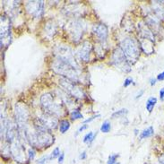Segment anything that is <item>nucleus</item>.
Segmentation results:
<instances>
[{
  "label": "nucleus",
  "instance_id": "1",
  "mask_svg": "<svg viewBox=\"0 0 164 164\" xmlns=\"http://www.w3.org/2000/svg\"><path fill=\"white\" fill-rule=\"evenodd\" d=\"M41 101L46 113L51 114L53 116H61L64 112V108L61 102L56 101L51 93H46L42 95Z\"/></svg>",
  "mask_w": 164,
  "mask_h": 164
},
{
  "label": "nucleus",
  "instance_id": "2",
  "mask_svg": "<svg viewBox=\"0 0 164 164\" xmlns=\"http://www.w3.org/2000/svg\"><path fill=\"white\" fill-rule=\"evenodd\" d=\"M120 48L128 61L135 63L139 58V45L131 38H126L120 43Z\"/></svg>",
  "mask_w": 164,
  "mask_h": 164
},
{
  "label": "nucleus",
  "instance_id": "3",
  "mask_svg": "<svg viewBox=\"0 0 164 164\" xmlns=\"http://www.w3.org/2000/svg\"><path fill=\"white\" fill-rule=\"evenodd\" d=\"M112 64L118 69L124 72H129L131 70L129 61L127 60L121 48H117L112 56Z\"/></svg>",
  "mask_w": 164,
  "mask_h": 164
},
{
  "label": "nucleus",
  "instance_id": "4",
  "mask_svg": "<svg viewBox=\"0 0 164 164\" xmlns=\"http://www.w3.org/2000/svg\"><path fill=\"white\" fill-rule=\"evenodd\" d=\"M15 117H16V122L18 123L19 128H24L26 126L28 118H29V111L28 108L25 105L22 104L21 102L17 103L15 105ZM25 131V129H24Z\"/></svg>",
  "mask_w": 164,
  "mask_h": 164
},
{
  "label": "nucleus",
  "instance_id": "5",
  "mask_svg": "<svg viewBox=\"0 0 164 164\" xmlns=\"http://www.w3.org/2000/svg\"><path fill=\"white\" fill-rule=\"evenodd\" d=\"M59 83L66 91V93H68L73 97H76L78 99L83 98L84 93H83V91L79 87H77L73 81H71L67 78H61L59 80Z\"/></svg>",
  "mask_w": 164,
  "mask_h": 164
},
{
  "label": "nucleus",
  "instance_id": "6",
  "mask_svg": "<svg viewBox=\"0 0 164 164\" xmlns=\"http://www.w3.org/2000/svg\"><path fill=\"white\" fill-rule=\"evenodd\" d=\"M26 9L29 14L36 18H40L43 14L44 2L43 1H30L26 4Z\"/></svg>",
  "mask_w": 164,
  "mask_h": 164
},
{
  "label": "nucleus",
  "instance_id": "7",
  "mask_svg": "<svg viewBox=\"0 0 164 164\" xmlns=\"http://www.w3.org/2000/svg\"><path fill=\"white\" fill-rule=\"evenodd\" d=\"M41 122L42 124L47 127V128L49 130V129H55L58 125V119L57 118L51 115V114H48V113H46L44 115H42L41 118H38Z\"/></svg>",
  "mask_w": 164,
  "mask_h": 164
},
{
  "label": "nucleus",
  "instance_id": "8",
  "mask_svg": "<svg viewBox=\"0 0 164 164\" xmlns=\"http://www.w3.org/2000/svg\"><path fill=\"white\" fill-rule=\"evenodd\" d=\"M93 32L100 41H105L107 40V37H108V28L104 24H94V26L93 28Z\"/></svg>",
  "mask_w": 164,
  "mask_h": 164
},
{
  "label": "nucleus",
  "instance_id": "9",
  "mask_svg": "<svg viewBox=\"0 0 164 164\" xmlns=\"http://www.w3.org/2000/svg\"><path fill=\"white\" fill-rule=\"evenodd\" d=\"M69 32L72 36V39L75 41H78L83 35V29L81 24L78 22H74L73 24H71Z\"/></svg>",
  "mask_w": 164,
  "mask_h": 164
},
{
  "label": "nucleus",
  "instance_id": "10",
  "mask_svg": "<svg viewBox=\"0 0 164 164\" xmlns=\"http://www.w3.org/2000/svg\"><path fill=\"white\" fill-rule=\"evenodd\" d=\"M91 50H92V45H91L89 42L85 41L83 42V46L81 47V48L78 51V55L81 59H83L84 62L89 61V58H90V53Z\"/></svg>",
  "mask_w": 164,
  "mask_h": 164
},
{
  "label": "nucleus",
  "instance_id": "11",
  "mask_svg": "<svg viewBox=\"0 0 164 164\" xmlns=\"http://www.w3.org/2000/svg\"><path fill=\"white\" fill-rule=\"evenodd\" d=\"M7 18L6 16H1V41L3 39L10 35V24L9 23L6 24V23L7 22Z\"/></svg>",
  "mask_w": 164,
  "mask_h": 164
},
{
  "label": "nucleus",
  "instance_id": "12",
  "mask_svg": "<svg viewBox=\"0 0 164 164\" xmlns=\"http://www.w3.org/2000/svg\"><path fill=\"white\" fill-rule=\"evenodd\" d=\"M157 102V99L155 97H151L148 99V101H146V109L148 111V112H152L153 109L155 106Z\"/></svg>",
  "mask_w": 164,
  "mask_h": 164
},
{
  "label": "nucleus",
  "instance_id": "13",
  "mask_svg": "<svg viewBox=\"0 0 164 164\" xmlns=\"http://www.w3.org/2000/svg\"><path fill=\"white\" fill-rule=\"evenodd\" d=\"M70 127V124L67 120H62L60 121V124H59V130L62 134L66 133Z\"/></svg>",
  "mask_w": 164,
  "mask_h": 164
},
{
  "label": "nucleus",
  "instance_id": "14",
  "mask_svg": "<svg viewBox=\"0 0 164 164\" xmlns=\"http://www.w3.org/2000/svg\"><path fill=\"white\" fill-rule=\"evenodd\" d=\"M153 135V126H149L147 129H145L142 132L141 135H140V138L141 139H143V138H146V137H149V136H152Z\"/></svg>",
  "mask_w": 164,
  "mask_h": 164
},
{
  "label": "nucleus",
  "instance_id": "15",
  "mask_svg": "<svg viewBox=\"0 0 164 164\" xmlns=\"http://www.w3.org/2000/svg\"><path fill=\"white\" fill-rule=\"evenodd\" d=\"M95 137V135L93 133V132H89L88 134H86V135L83 137V143H92Z\"/></svg>",
  "mask_w": 164,
  "mask_h": 164
},
{
  "label": "nucleus",
  "instance_id": "16",
  "mask_svg": "<svg viewBox=\"0 0 164 164\" xmlns=\"http://www.w3.org/2000/svg\"><path fill=\"white\" fill-rule=\"evenodd\" d=\"M111 128V123H109L108 121H105V122H103L102 125H101V132H103V133H108V132H109Z\"/></svg>",
  "mask_w": 164,
  "mask_h": 164
},
{
  "label": "nucleus",
  "instance_id": "17",
  "mask_svg": "<svg viewBox=\"0 0 164 164\" xmlns=\"http://www.w3.org/2000/svg\"><path fill=\"white\" fill-rule=\"evenodd\" d=\"M71 118L73 120L75 119H79V118H83V115L81 114L79 109H75L74 111L71 113Z\"/></svg>",
  "mask_w": 164,
  "mask_h": 164
},
{
  "label": "nucleus",
  "instance_id": "18",
  "mask_svg": "<svg viewBox=\"0 0 164 164\" xmlns=\"http://www.w3.org/2000/svg\"><path fill=\"white\" fill-rule=\"evenodd\" d=\"M119 157V154H111L108 157V160L107 164H119L117 162V159Z\"/></svg>",
  "mask_w": 164,
  "mask_h": 164
},
{
  "label": "nucleus",
  "instance_id": "19",
  "mask_svg": "<svg viewBox=\"0 0 164 164\" xmlns=\"http://www.w3.org/2000/svg\"><path fill=\"white\" fill-rule=\"evenodd\" d=\"M126 113H127V109L122 108V109H119V111L114 112V113L112 114V118H117V117L118 118V117L123 116V115H125V114H126Z\"/></svg>",
  "mask_w": 164,
  "mask_h": 164
},
{
  "label": "nucleus",
  "instance_id": "20",
  "mask_svg": "<svg viewBox=\"0 0 164 164\" xmlns=\"http://www.w3.org/2000/svg\"><path fill=\"white\" fill-rule=\"evenodd\" d=\"M60 152H59V149L58 148H56L53 152H52V154L50 156V159H55V158H57L58 156H60Z\"/></svg>",
  "mask_w": 164,
  "mask_h": 164
},
{
  "label": "nucleus",
  "instance_id": "21",
  "mask_svg": "<svg viewBox=\"0 0 164 164\" xmlns=\"http://www.w3.org/2000/svg\"><path fill=\"white\" fill-rule=\"evenodd\" d=\"M133 83V79L132 78H126L125 80V83H124V87H127L128 85H130L131 83Z\"/></svg>",
  "mask_w": 164,
  "mask_h": 164
},
{
  "label": "nucleus",
  "instance_id": "22",
  "mask_svg": "<svg viewBox=\"0 0 164 164\" xmlns=\"http://www.w3.org/2000/svg\"><path fill=\"white\" fill-rule=\"evenodd\" d=\"M34 156H35V152L32 149H30L29 150V158H30V160L31 159L32 160L34 158Z\"/></svg>",
  "mask_w": 164,
  "mask_h": 164
},
{
  "label": "nucleus",
  "instance_id": "23",
  "mask_svg": "<svg viewBox=\"0 0 164 164\" xmlns=\"http://www.w3.org/2000/svg\"><path fill=\"white\" fill-rule=\"evenodd\" d=\"M157 80H159V81H164V71L162 73H160V75H158Z\"/></svg>",
  "mask_w": 164,
  "mask_h": 164
},
{
  "label": "nucleus",
  "instance_id": "24",
  "mask_svg": "<svg viewBox=\"0 0 164 164\" xmlns=\"http://www.w3.org/2000/svg\"><path fill=\"white\" fill-rule=\"evenodd\" d=\"M160 98L161 101L164 100V87L162 89H160Z\"/></svg>",
  "mask_w": 164,
  "mask_h": 164
},
{
  "label": "nucleus",
  "instance_id": "25",
  "mask_svg": "<svg viewBox=\"0 0 164 164\" xmlns=\"http://www.w3.org/2000/svg\"><path fill=\"white\" fill-rule=\"evenodd\" d=\"M64 158H65V154L62 153L61 154H60V156H59V158H58V163L59 164H61V163H63V160H64Z\"/></svg>",
  "mask_w": 164,
  "mask_h": 164
},
{
  "label": "nucleus",
  "instance_id": "26",
  "mask_svg": "<svg viewBox=\"0 0 164 164\" xmlns=\"http://www.w3.org/2000/svg\"><path fill=\"white\" fill-rule=\"evenodd\" d=\"M98 117H100V115H97V116H94V117H92L91 118H88V119H86L85 121H84V123H88V122H91L92 120H93L95 118H98Z\"/></svg>",
  "mask_w": 164,
  "mask_h": 164
},
{
  "label": "nucleus",
  "instance_id": "27",
  "mask_svg": "<svg viewBox=\"0 0 164 164\" xmlns=\"http://www.w3.org/2000/svg\"><path fill=\"white\" fill-rule=\"evenodd\" d=\"M87 128V125H83V126H81L80 128L78 129V133H81L82 131H83L84 129H86Z\"/></svg>",
  "mask_w": 164,
  "mask_h": 164
},
{
  "label": "nucleus",
  "instance_id": "28",
  "mask_svg": "<svg viewBox=\"0 0 164 164\" xmlns=\"http://www.w3.org/2000/svg\"><path fill=\"white\" fill-rule=\"evenodd\" d=\"M156 83V79H154V78H152L151 80H150V84L153 86V85H154Z\"/></svg>",
  "mask_w": 164,
  "mask_h": 164
},
{
  "label": "nucleus",
  "instance_id": "29",
  "mask_svg": "<svg viewBox=\"0 0 164 164\" xmlns=\"http://www.w3.org/2000/svg\"><path fill=\"white\" fill-rule=\"evenodd\" d=\"M80 158H81L82 160H84V159L86 158V153H83L80 155Z\"/></svg>",
  "mask_w": 164,
  "mask_h": 164
},
{
  "label": "nucleus",
  "instance_id": "30",
  "mask_svg": "<svg viewBox=\"0 0 164 164\" xmlns=\"http://www.w3.org/2000/svg\"><path fill=\"white\" fill-rule=\"evenodd\" d=\"M160 162L161 164H164V157H163V155L161 156V158H160Z\"/></svg>",
  "mask_w": 164,
  "mask_h": 164
},
{
  "label": "nucleus",
  "instance_id": "31",
  "mask_svg": "<svg viewBox=\"0 0 164 164\" xmlns=\"http://www.w3.org/2000/svg\"><path fill=\"white\" fill-rule=\"evenodd\" d=\"M143 93V91H141V92H140V93H138V94H137V96H136L135 98L137 99V98H139V97H141V95H142Z\"/></svg>",
  "mask_w": 164,
  "mask_h": 164
}]
</instances>
